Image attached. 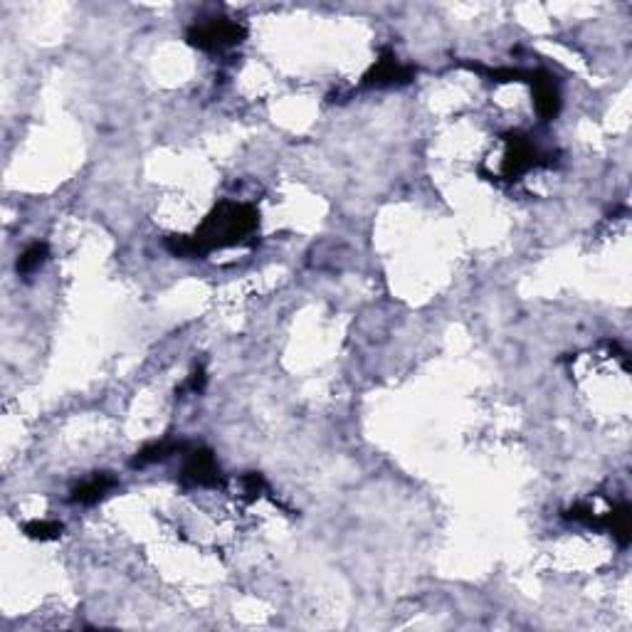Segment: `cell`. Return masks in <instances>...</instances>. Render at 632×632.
<instances>
[{"instance_id": "6da1fadb", "label": "cell", "mask_w": 632, "mask_h": 632, "mask_svg": "<svg viewBox=\"0 0 632 632\" xmlns=\"http://www.w3.org/2000/svg\"><path fill=\"white\" fill-rule=\"evenodd\" d=\"M260 230V213L247 203L223 200L208 213L196 235H171L166 247L176 257H205L213 250L242 245Z\"/></svg>"}, {"instance_id": "7a4b0ae2", "label": "cell", "mask_w": 632, "mask_h": 632, "mask_svg": "<svg viewBox=\"0 0 632 632\" xmlns=\"http://www.w3.org/2000/svg\"><path fill=\"white\" fill-rule=\"evenodd\" d=\"M247 38V28L237 23V20L228 18H213L208 23H196L193 28L186 33V42L196 50L203 52H220L228 47H235L245 42Z\"/></svg>"}, {"instance_id": "3957f363", "label": "cell", "mask_w": 632, "mask_h": 632, "mask_svg": "<svg viewBox=\"0 0 632 632\" xmlns=\"http://www.w3.org/2000/svg\"><path fill=\"white\" fill-rule=\"evenodd\" d=\"M549 163L551 161H546V156L526 136H519V134H509L507 136V153H504L502 163L504 178L516 181L524 173H529L531 168L549 166Z\"/></svg>"}, {"instance_id": "277c9868", "label": "cell", "mask_w": 632, "mask_h": 632, "mask_svg": "<svg viewBox=\"0 0 632 632\" xmlns=\"http://www.w3.org/2000/svg\"><path fill=\"white\" fill-rule=\"evenodd\" d=\"M181 482L186 487H210V489H215V487H223L225 477L210 450L191 447L183 472H181Z\"/></svg>"}, {"instance_id": "5b68a950", "label": "cell", "mask_w": 632, "mask_h": 632, "mask_svg": "<svg viewBox=\"0 0 632 632\" xmlns=\"http://www.w3.org/2000/svg\"><path fill=\"white\" fill-rule=\"evenodd\" d=\"M413 77H415V67L403 65L395 52L386 47L381 57L371 65V70L363 75L361 84L363 87H378V89L381 87H403V84L413 82Z\"/></svg>"}, {"instance_id": "8992f818", "label": "cell", "mask_w": 632, "mask_h": 632, "mask_svg": "<svg viewBox=\"0 0 632 632\" xmlns=\"http://www.w3.org/2000/svg\"><path fill=\"white\" fill-rule=\"evenodd\" d=\"M529 84L534 89V107H536V114L541 119L551 121L553 116H558V112H561V89H558L556 77L544 72V70H536V72H531Z\"/></svg>"}, {"instance_id": "52a82bcc", "label": "cell", "mask_w": 632, "mask_h": 632, "mask_svg": "<svg viewBox=\"0 0 632 632\" xmlns=\"http://www.w3.org/2000/svg\"><path fill=\"white\" fill-rule=\"evenodd\" d=\"M114 487H116V479H114L112 474L97 472L92 474L89 479H84L82 484H77L75 489H72L70 502L79 504V507H92V504H97L99 499H104L107 494L112 492Z\"/></svg>"}, {"instance_id": "ba28073f", "label": "cell", "mask_w": 632, "mask_h": 632, "mask_svg": "<svg viewBox=\"0 0 632 632\" xmlns=\"http://www.w3.org/2000/svg\"><path fill=\"white\" fill-rule=\"evenodd\" d=\"M593 526L610 531L623 549L630 546V507H627V504H618V507H613V512L603 514L600 519L595 516Z\"/></svg>"}, {"instance_id": "9c48e42d", "label": "cell", "mask_w": 632, "mask_h": 632, "mask_svg": "<svg viewBox=\"0 0 632 632\" xmlns=\"http://www.w3.org/2000/svg\"><path fill=\"white\" fill-rule=\"evenodd\" d=\"M191 450V442H151V445L141 447L136 457L131 460V467H149L156 465V462H163L171 455H178V452H188Z\"/></svg>"}, {"instance_id": "30bf717a", "label": "cell", "mask_w": 632, "mask_h": 632, "mask_svg": "<svg viewBox=\"0 0 632 632\" xmlns=\"http://www.w3.org/2000/svg\"><path fill=\"white\" fill-rule=\"evenodd\" d=\"M50 257V247H47V242H33L28 250L23 252L18 257V274H23V277H28V274H33V272H38L42 265H45V260Z\"/></svg>"}, {"instance_id": "8fae6325", "label": "cell", "mask_w": 632, "mask_h": 632, "mask_svg": "<svg viewBox=\"0 0 632 632\" xmlns=\"http://www.w3.org/2000/svg\"><path fill=\"white\" fill-rule=\"evenodd\" d=\"M23 531H25V536L33 541H55L62 536L65 526H62L60 521L52 519H35L28 521V524L23 526Z\"/></svg>"}, {"instance_id": "7c38bea8", "label": "cell", "mask_w": 632, "mask_h": 632, "mask_svg": "<svg viewBox=\"0 0 632 632\" xmlns=\"http://www.w3.org/2000/svg\"><path fill=\"white\" fill-rule=\"evenodd\" d=\"M242 492L247 499H257L262 494L267 492V482L260 472H247L242 477Z\"/></svg>"}, {"instance_id": "4fadbf2b", "label": "cell", "mask_w": 632, "mask_h": 632, "mask_svg": "<svg viewBox=\"0 0 632 632\" xmlns=\"http://www.w3.org/2000/svg\"><path fill=\"white\" fill-rule=\"evenodd\" d=\"M205 388V371L203 368H198V371H193V376L188 378V383L183 386V391H191V393H200Z\"/></svg>"}]
</instances>
